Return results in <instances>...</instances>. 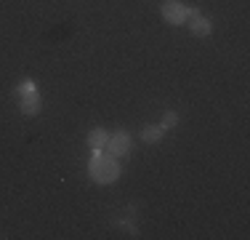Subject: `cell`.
I'll return each instance as SVG.
<instances>
[{
    "mask_svg": "<svg viewBox=\"0 0 250 240\" xmlns=\"http://www.w3.org/2000/svg\"><path fill=\"white\" fill-rule=\"evenodd\" d=\"M88 173H91V179H93V182H99V184L115 182V179L120 176V166H117V158H112V155H106V152L93 155L91 166H88Z\"/></svg>",
    "mask_w": 250,
    "mask_h": 240,
    "instance_id": "obj_1",
    "label": "cell"
},
{
    "mask_svg": "<svg viewBox=\"0 0 250 240\" xmlns=\"http://www.w3.org/2000/svg\"><path fill=\"white\" fill-rule=\"evenodd\" d=\"M19 96H21V112L24 115H35V112L40 110V94L38 88H35L32 80H21L19 83Z\"/></svg>",
    "mask_w": 250,
    "mask_h": 240,
    "instance_id": "obj_2",
    "label": "cell"
},
{
    "mask_svg": "<svg viewBox=\"0 0 250 240\" xmlns=\"http://www.w3.org/2000/svg\"><path fill=\"white\" fill-rule=\"evenodd\" d=\"M106 155H112V158H125V155L130 152V136L125 134V131H117V134H112L109 139H106Z\"/></svg>",
    "mask_w": 250,
    "mask_h": 240,
    "instance_id": "obj_3",
    "label": "cell"
},
{
    "mask_svg": "<svg viewBox=\"0 0 250 240\" xmlns=\"http://www.w3.org/2000/svg\"><path fill=\"white\" fill-rule=\"evenodd\" d=\"M163 19L170 24H184L187 22V5H181L178 0H165L163 3Z\"/></svg>",
    "mask_w": 250,
    "mask_h": 240,
    "instance_id": "obj_4",
    "label": "cell"
},
{
    "mask_svg": "<svg viewBox=\"0 0 250 240\" xmlns=\"http://www.w3.org/2000/svg\"><path fill=\"white\" fill-rule=\"evenodd\" d=\"M106 139H109V136H106L104 128H93L91 134H88V147L93 149V155L104 152V149H106Z\"/></svg>",
    "mask_w": 250,
    "mask_h": 240,
    "instance_id": "obj_5",
    "label": "cell"
},
{
    "mask_svg": "<svg viewBox=\"0 0 250 240\" xmlns=\"http://www.w3.org/2000/svg\"><path fill=\"white\" fill-rule=\"evenodd\" d=\"M192 32L197 35V38H208V35L213 32V22L205 19V16H197V19H192Z\"/></svg>",
    "mask_w": 250,
    "mask_h": 240,
    "instance_id": "obj_6",
    "label": "cell"
},
{
    "mask_svg": "<svg viewBox=\"0 0 250 240\" xmlns=\"http://www.w3.org/2000/svg\"><path fill=\"white\" fill-rule=\"evenodd\" d=\"M163 125H146L144 131H141V139H144L146 144H157L160 139H163Z\"/></svg>",
    "mask_w": 250,
    "mask_h": 240,
    "instance_id": "obj_7",
    "label": "cell"
},
{
    "mask_svg": "<svg viewBox=\"0 0 250 240\" xmlns=\"http://www.w3.org/2000/svg\"><path fill=\"white\" fill-rule=\"evenodd\" d=\"M178 125V115L176 112H165V118H163V131H170V128H176Z\"/></svg>",
    "mask_w": 250,
    "mask_h": 240,
    "instance_id": "obj_8",
    "label": "cell"
}]
</instances>
